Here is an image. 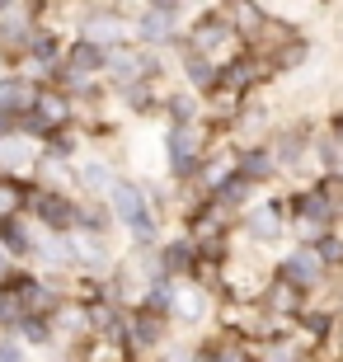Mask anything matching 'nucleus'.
<instances>
[{
	"label": "nucleus",
	"instance_id": "nucleus-18",
	"mask_svg": "<svg viewBox=\"0 0 343 362\" xmlns=\"http://www.w3.org/2000/svg\"><path fill=\"white\" fill-rule=\"evenodd\" d=\"M221 38H226V24H207V28L198 33V42H202V47H211V42H221Z\"/></svg>",
	"mask_w": 343,
	"mask_h": 362
},
{
	"label": "nucleus",
	"instance_id": "nucleus-16",
	"mask_svg": "<svg viewBox=\"0 0 343 362\" xmlns=\"http://www.w3.org/2000/svg\"><path fill=\"white\" fill-rule=\"evenodd\" d=\"M188 76H193V81H198V85H207L211 76H216V71H211L207 62H202V57H193V62H188Z\"/></svg>",
	"mask_w": 343,
	"mask_h": 362
},
{
	"label": "nucleus",
	"instance_id": "nucleus-8",
	"mask_svg": "<svg viewBox=\"0 0 343 362\" xmlns=\"http://www.w3.org/2000/svg\"><path fill=\"white\" fill-rule=\"evenodd\" d=\"M99 38L113 42V38H118V28H113V14H99V10H94L90 24H85V42H94V47H99Z\"/></svg>",
	"mask_w": 343,
	"mask_h": 362
},
{
	"label": "nucleus",
	"instance_id": "nucleus-17",
	"mask_svg": "<svg viewBox=\"0 0 343 362\" xmlns=\"http://www.w3.org/2000/svg\"><path fill=\"white\" fill-rule=\"evenodd\" d=\"M287 273H296V278H310V273H315V259H306V255H296L287 264Z\"/></svg>",
	"mask_w": 343,
	"mask_h": 362
},
{
	"label": "nucleus",
	"instance_id": "nucleus-22",
	"mask_svg": "<svg viewBox=\"0 0 343 362\" xmlns=\"http://www.w3.org/2000/svg\"><path fill=\"white\" fill-rule=\"evenodd\" d=\"M5 255H10V250H5V240H0V269H5Z\"/></svg>",
	"mask_w": 343,
	"mask_h": 362
},
{
	"label": "nucleus",
	"instance_id": "nucleus-7",
	"mask_svg": "<svg viewBox=\"0 0 343 362\" xmlns=\"http://www.w3.org/2000/svg\"><path fill=\"white\" fill-rule=\"evenodd\" d=\"M193 151H198L193 132H170V160H174V170H188V165H193Z\"/></svg>",
	"mask_w": 343,
	"mask_h": 362
},
{
	"label": "nucleus",
	"instance_id": "nucleus-21",
	"mask_svg": "<svg viewBox=\"0 0 343 362\" xmlns=\"http://www.w3.org/2000/svg\"><path fill=\"white\" fill-rule=\"evenodd\" d=\"M170 108H174V118H188V113H193V104H188V99H174Z\"/></svg>",
	"mask_w": 343,
	"mask_h": 362
},
{
	"label": "nucleus",
	"instance_id": "nucleus-10",
	"mask_svg": "<svg viewBox=\"0 0 343 362\" xmlns=\"http://www.w3.org/2000/svg\"><path fill=\"white\" fill-rule=\"evenodd\" d=\"M0 160H5V170H19V165L28 160V151L19 136H10V141H0Z\"/></svg>",
	"mask_w": 343,
	"mask_h": 362
},
{
	"label": "nucleus",
	"instance_id": "nucleus-20",
	"mask_svg": "<svg viewBox=\"0 0 343 362\" xmlns=\"http://www.w3.org/2000/svg\"><path fill=\"white\" fill-rule=\"evenodd\" d=\"M165 264H170V269H184V264H188V245H174Z\"/></svg>",
	"mask_w": 343,
	"mask_h": 362
},
{
	"label": "nucleus",
	"instance_id": "nucleus-15",
	"mask_svg": "<svg viewBox=\"0 0 343 362\" xmlns=\"http://www.w3.org/2000/svg\"><path fill=\"white\" fill-rule=\"evenodd\" d=\"M132 339H136V344H156V339H160V329H156V320H136V329H132Z\"/></svg>",
	"mask_w": 343,
	"mask_h": 362
},
{
	"label": "nucleus",
	"instance_id": "nucleus-19",
	"mask_svg": "<svg viewBox=\"0 0 343 362\" xmlns=\"http://www.w3.org/2000/svg\"><path fill=\"white\" fill-rule=\"evenodd\" d=\"M42 170H47V179H66V175H71V170L57 160V156H47V160H42Z\"/></svg>",
	"mask_w": 343,
	"mask_h": 362
},
{
	"label": "nucleus",
	"instance_id": "nucleus-4",
	"mask_svg": "<svg viewBox=\"0 0 343 362\" xmlns=\"http://www.w3.org/2000/svg\"><path fill=\"white\" fill-rule=\"evenodd\" d=\"M99 66H108V52H104V47H94V42H85V38L66 52V76H71V81H85V76L99 71Z\"/></svg>",
	"mask_w": 343,
	"mask_h": 362
},
{
	"label": "nucleus",
	"instance_id": "nucleus-12",
	"mask_svg": "<svg viewBox=\"0 0 343 362\" xmlns=\"http://www.w3.org/2000/svg\"><path fill=\"white\" fill-rule=\"evenodd\" d=\"M80 179H85L90 188H108V184H113V179H108V165H104V160H90L85 170H80Z\"/></svg>",
	"mask_w": 343,
	"mask_h": 362
},
{
	"label": "nucleus",
	"instance_id": "nucleus-6",
	"mask_svg": "<svg viewBox=\"0 0 343 362\" xmlns=\"http://www.w3.org/2000/svg\"><path fill=\"white\" fill-rule=\"evenodd\" d=\"M174 14H179L174 5H156V10H146L141 24H136V28H141V38H146V42H165V38L174 33V24H170Z\"/></svg>",
	"mask_w": 343,
	"mask_h": 362
},
{
	"label": "nucleus",
	"instance_id": "nucleus-14",
	"mask_svg": "<svg viewBox=\"0 0 343 362\" xmlns=\"http://www.w3.org/2000/svg\"><path fill=\"white\" fill-rule=\"evenodd\" d=\"M0 362H24V344L19 339H0Z\"/></svg>",
	"mask_w": 343,
	"mask_h": 362
},
{
	"label": "nucleus",
	"instance_id": "nucleus-13",
	"mask_svg": "<svg viewBox=\"0 0 343 362\" xmlns=\"http://www.w3.org/2000/svg\"><path fill=\"white\" fill-rule=\"evenodd\" d=\"M250 230H254V235H273V230H277V216H268V207H264L259 216H250Z\"/></svg>",
	"mask_w": 343,
	"mask_h": 362
},
{
	"label": "nucleus",
	"instance_id": "nucleus-9",
	"mask_svg": "<svg viewBox=\"0 0 343 362\" xmlns=\"http://www.w3.org/2000/svg\"><path fill=\"white\" fill-rule=\"evenodd\" d=\"M19 202H24V188H19V179H0V221L19 212Z\"/></svg>",
	"mask_w": 343,
	"mask_h": 362
},
{
	"label": "nucleus",
	"instance_id": "nucleus-11",
	"mask_svg": "<svg viewBox=\"0 0 343 362\" xmlns=\"http://www.w3.org/2000/svg\"><path fill=\"white\" fill-rule=\"evenodd\" d=\"M19 339H28V344H47V325H42V315H24V320H19Z\"/></svg>",
	"mask_w": 343,
	"mask_h": 362
},
{
	"label": "nucleus",
	"instance_id": "nucleus-3",
	"mask_svg": "<svg viewBox=\"0 0 343 362\" xmlns=\"http://www.w3.org/2000/svg\"><path fill=\"white\" fill-rule=\"evenodd\" d=\"M38 104V90L28 81H19V76H0V113H28V108Z\"/></svg>",
	"mask_w": 343,
	"mask_h": 362
},
{
	"label": "nucleus",
	"instance_id": "nucleus-5",
	"mask_svg": "<svg viewBox=\"0 0 343 362\" xmlns=\"http://www.w3.org/2000/svg\"><path fill=\"white\" fill-rule=\"evenodd\" d=\"M38 207H42V221H47L52 230H66V226H76V221H80V207H76V202H66L62 193L38 198Z\"/></svg>",
	"mask_w": 343,
	"mask_h": 362
},
{
	"label": "nucleus",
	"instance_id": "nucleus-2",
	"mask_svg": "<svg viewBox=\"0 0 343 362\" xmlns=\"http://www.w3.org/2000/svg\"><path fill=\"white\" fill-rule=\"evenodd\" d=\"M66 113H71V104L66 99H62V94H38V104L28 108V127H33V132H62V127H57V122H66Z\"/></svg>",
	"mask_w": 343,
	"mask_h": 362
},
{
	"label": "nucleus",
	"instance_id": "nucleus-1",
	"mask_svg": "<svg viewBox=\"0 0 343 362\" xmlns=\"http://www.w3.org/2000/svg\"><path fill=\"white\" fill-rule=\"evenodd\" d=\"M108 202H113V212L127 221V226L136 230V235H146L151 240V212H146V198L136 184H113L108 188Z\"/></svg>",
	"mask_w": 343,
	"mask_h": 362
}]
</instances>
